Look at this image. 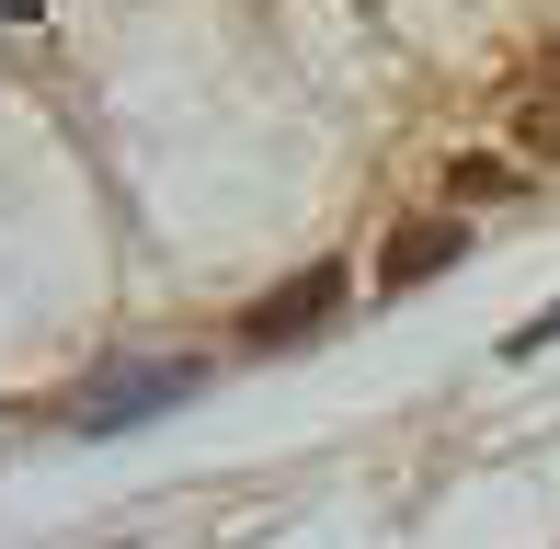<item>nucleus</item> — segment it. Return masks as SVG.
<instances>
[{
    "label": "nucleus",
    "mask_w": 560,
    "mask_h": 549,
    "mask_svg": "<svg viewBox=\"0 0 560 549\" xmlns=\"http://www.w3.org/2000/svg\"><path fill=\"white\" fill-rule=\"evenodd\" d=\"M195 389H207V366L195 355H149V366H104V378H81L58 401L69 435H126V423H161V412H184Z\"/></svg>",
    "instance_id": "1"
},
{
    "label": "nucleus",
    "mask_w": 560,
    "mask_h": 549,
    "mask_svg": "<svg viewBox=\"0 0 560 549\" xmlns=\"http://www.w3.org/2000/svg\"><path fill=\"white\" fill-rule=\"evenodd\" d=\"M343 264H310V274H287V287H264L241 309V355H287V343H310V332H332L343 320Z\"/></svg>",
    "instance_id": "2"
},
{
    "label": "nucleus",
    "mask_w": 560,
    "mask_h": 549,
    "mask_svg": "<svg viewBox=\"0 0 560 549\" xmlns=\"http://www.w3.org/2000/svg\"><path fill=\"white\" fill-rule=\"evenodd\" d=\"M457 253H469V230H457V218H400L389 253H377V274H389V287H423V274H446Z\"/></svg>",
    "instance_id": "3"
},
{
    "label": "nucleus",
    "mask_w": 560,
    "mask_h": 549,
    "mask_svg": "<svg viewBox=\"0 0 560 549\" xmlns=\"http://www.w3.org/2000/svg\"><path fill=\"white\" fill-rule=\"evenodd\" d=\"M515 184H526V172H515V161H492V149H469V161H446V195H457V207H503Z\"/></svg>",
    "instance_id": "4"
},
{
    "label": "nucleus",
    "mask_w": 560,
    "mask_h": 549,
    "mask_svg": "<svg viewBox=\"0 0 560 549\" xmlns=\"http://www.w3.org/2000/svg\"><path fill=\"white\" fill-rule=\"evenodd\" d=\"M515 149L526 161H560V92H526L515 104Z\"/></svg>",
    "instance_id": "5"
},
{
    "label": "nucleus",
    "mask_w": 560,
    "mask_h": 549,
    "mask_svg": "<svg viewBox=\"0 0 560 549\" xmlns=\"http://www.w3.org/2000/svg\"><path fill=\"white\" fill-rule=\"evenodd\" d=\"M538 343H560V297H549V309H538V320H526V332H515V343H503V355H538Z\"/></svg>",
    "instance_id": "6"
},
{
    "label": "nucleus",
    "mask_w": 560,
    "mask_h": 549,
    "mask_svg": "<svg viewBox=\"0 0 560 549\" xmlns=\"http://www.w3.org/2000/svg\"><path fill=\"white\" fill-rule=\"evenodd\" d=\"M0 12H12V23H46V0H0Z\"/></svg>",
    "instance_id": "7"
},
{
    "label": "nucleus",
    "mask_w": 560,
    "mask_h": 549,
    "mask_svg": "<svg viewBox=\"0 0 560 549\" xmlns=\"http://www.w3.org/2000/svg\"><path fill=\"white\" fill-rule=\"evenodd\" d=\"M549 69H560V46H549Z\"/></svg>",
    "instance_id": "8"
}]
</instances>
